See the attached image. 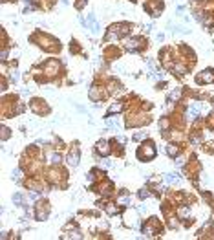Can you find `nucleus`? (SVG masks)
Returning a JSON list of instances; mask_svg holds the SVG:
<instances>
[{
  "label": "nucleus",
  "instance_id": "obj_1",
  "mask_svg": "<svg viewBox=\"0 0 214 240\" xmlns=\"http://www.w3.org/2000/svg\"><path fill=\"white\" fill-rule=\"evenodd\" d=\"M128 31H130V26L128 24H117V26H112L108 29V35H106V41H113V39H119V37H124Z\"/></svg>",
  "mask_w": 214,
  "mask_h": 240
},
{
  "label": "nucleus",
  "instance_id": "obj_2",
  "mask_svg": "<svg viewBox=\"0 0 214 240\" xmlns=\"http://www.w3.org/2000/svg\"><path fill=\"white\" fill-rule=\"evenodd\" d=\"M214 81V72H212V70L211 68H209V70H203V72L200 73V75H198V83H212Z\"/></svg>",
  "mask_w": 214,
  "mask_h": 240
},
{
  "label": "nucleus",
  "instance_id": "obj_3",
  "mask_svg": "<svg viewBox=\"0 0 214 240\" xmlns=\"http://www.w3.org/2000/svg\"><path fill=\"white\" fill-rule=\"evenodd\" d=\"M143 46V41L139 37H136V39H128L126 41V49L128 52H136V49H139Z\"/></svg>",
  "mask_w": 214,
  "mask_h": 240
},
{
  "label": "nucleus",
  "instance_id": "obj_4",
  "mask_svg": "<svg viewBox=\"0 0 214 240\" xmlns=\"http://www.w3.org/2000/svg\"><path fill=\"white\" fill-rule=\"evenodd\" d=\"M82 24H84L86 28L90 26L93 33H97V31H99V24H97V20H95V15H93V13H90V15H88V20H86V22L82 20Z\"/></svg>",
  "mask_w": 214,
  "mask_h": 240
},
{
  "label": "nucleus",
  "instance_id": "obj_5",
  "mask_svg": "<svg viewBox=\"0 0 214 240\" xmlns=\"http://www.w3.org/2000/svg\"><path fill=\"white\" fill-rule=\"evenodd\" d=\"M154 158L156 156V148H154V145L152 143H148L145 148H143V151H139V158Z\"/></svg>",
  "mask_w": 214,
  "mask_h": 240
},
{
  "label": "nucleus",
  "instance_id": "obj_6",
  "mask_svg": "<svg viewBox=\"0 0 214 240\" xmlns=\"http://www.w3.org/2000/svg\"><path fill=\"white\" fill-rule=\"evenodd\" d=\"M79 159H81V154H79L77 148H73V151L68 154V163L72 165V167H77V165H79Z\"/></svg>",
  "mask_w": 214,
  "mask_h": 240
},
{
  "label": "nucleus",
  "instance_id": "obj_7",
  "mask_svg": "<svg viewBox=\"0 0 214 240\" xmlns=\"http://www.w3.org/2000/svg\"><path fill=\"white\" fill-rule=\"evenodd\" d=\"M97 152L101 154V156H108V154H110V145L106 141H99L97 143Z\"/></svg>",
  "mask_w": 214,
  "mask_h": 240
},
{
  "label": "nucleus",
  "instance_id": "obj_8",
  "mask_svg": "<svg viewBox=\"0 0 214 240\" xmlns=\"http://www.w3.org/2000/svg\"><path fill=\"white\" fill-rule=\"evenodd\" d=\"M200 110H201L200 104H194V106H190V108H188V112H187L188 119H196V117H198V114H200Z\"/></svg>",
  "mask_w": 214,
  "mask_h": 240
},
{
  "label": "nucleus",
  "instance_id": "obj_9",
  "mask_svg": "<svg viewBox=\"0 0 214 240\" xmlns=\"http://www.w3.org/2000/svg\"><path fill=\"white\" fill-rule=\"evenodd\" d=\"M167 154L170 158H174V156H178V154H180V147H178V145H167Z\"/></svg>",
  "mask_w": 214,
  "mask_h": 240
},
{
  "label": "nucleus",
  "instance_id": "obj_10",
  "mask_svg": "<svg viewBox=\"0 0 214 240\" xmlns=\"http://www.w3.org/2000/svg\"><path fill=\"white\" fill-rule=\"evenodd\" d=\"M165 182L168 183V185H172V183H178V182H180V176H178L176 172H168L167 176H165Z\"/></svg>",
  "mask_w": 214,
  "mask_h": 240
},
{
  "label": "nucleus",
  "instance_id": "obj_11",
  "mask_svg": "<svg viewBox=\"0 0 214 240\" xmlns=\"http://www.w3.org/2000/svg\"><path fill=\"white\" fill-rule=\"evenodd\" d=\"M48 161L51 165L59 163V161H61V154H59V152H48Z\"/></svg>",
  "mask_w": 214,
  "mask_h": 240
},
{
  "label": "nucleus",
  "instance_id": "obj_12",
  "mask_svg": "<svg viewBox=\"0 0 214 240\" xmlns=\"http://www.w3.org/2000/svg\"><path fill=\"white\" fill-rule=\"evenodd\" d=\"M106 125L110 128H115V130H119V127H121V125H119V117H108Z\"/></svg>",
  "mask_w": 214,
  "mask_h": 240
},
{
  "label": "nucleus",
  "instance_id": "obj_13",
  "mask_svg": "<svg viewBox=\"0 0 214 240\" xmlns=\"http://www.w3.org/2000/svg\"><path fill=\"white\" fill-rule=\"evenodd\" d=\"M106 213L110 214V216L117 214L119 213V205H115V203H108V205H106Z\"/></svg>",
  "mask_w": 214,
  "mask_h": 240
},
{
  "label": "nucleus",
  "instance_id": "obj_14",
  "mask_svg": "<svg viewBox=\"0 0 214 240\" xmlns=\"http://www.w3.org/2000/svg\"><path fill=\"white\" fill-rule=\"evenodd\" d=\"M108 110H110V114H117V112H121V110H123V104L117 101V103L110 104V108H108Z\"/></svg>",
  "mask_w": 214,
  "mask_h": 240
},
{
  "label": "nucleus",
  "instance_id": "obj_15",
  "mask_svg": "<svg viewBox=\"0 0 214 240\" xmlns=\"http://www.w3.org/2000/svg\"><path fill=\"white\" fill-rule=\"evenodd\" d=\"M130 202H132V198L128 196V194H123V196L117 198V203H119V205H126V203H130Z\"/></svg>",
  "mask_w": 214,
  "mask_h": 240
},
{
  "label": "nucleus",
  "instance_id": "obj_16",
  "mask_svg": "<svg viewBox=\"0 0 214 240\" xmlns=\"http://www.w3.org/2000/svg\"><path fill=\"white\" fill-rule=\"evenodd\" d=\"M99 97H101V94H99V90H97L95 86H93V88L90 90V99H93V101H97Z\"/></svg>",
  "mask_w": 214,
  "mask_h": 240
},
{
  "label": "nucleus",
  "instance_id": "obj_17",
  "mask_svg": "<svg viewBox=\"0 0 214 240\" xmlns=\"http://www.w3.org/2000/svg\"><path fill=\"white\" fill-rule=\"evenodd\" d=\"M174 70H176L180 75H185V73H187V68H185V66H181V64H174Z\"/></svg>",
  "mask_w": 214,
  "mask_h": 240
},
{
  "label": "nucleus",
  "instance_id": "obj_18",
  "mask_svg": "<svg viewBox=\"0 0 214 240\" xmlns=\"http://www.w3.org/2000/svg\"><path fill=\"white\" fill-rule=\"evenodd\" d=\"M180 96H181V92H180V90H176V92L168 94V99H180Z\"/></svg>",
  "mask_w": 214,
  "mask_h": 240
},
{
  "label": "nucleus",
  "instance_id": "obj_19",
  "mask_svg": "<svg viewBox=\"0 0 214 240\" xmlns=\"http://www.w3.org/2000/svg\"><path fill=\"white\" fill-rule=\"evenodd\" d=\"M159 128H163V130L168 128V119H161V121H159Z\"/></svg>",
  "mask_w": 214,
  "mask_h": 240
},
{
  "label": "nucleus",
  "instance_id": "obj_20",
  "mask_svg": "<svg viewBox=\"0 0 214 240\" xmlns=\"http://www.w3.org/2000/svg\"><path fill=\"white\" fill-rule=\"evenodd\" d=\"M139 198H143V200H145V198H148V191H146V189H143V191L139 193Z\"/></svg>",
  "mask_w": 214,
  "mask_h": 240
},
{
  "label": "nucleus",
  "instance_id": "obj_21",
  "mask_svg": "<svg viewBox=\"0 0 214 240\" xmlns=\"http://www.w3.org/2000/svg\"><path fill=\"white\" fill-rule=\"evenodd\" d=\"M13 202H15V203H20V202H22V196H20V194H15V196H13Z\"/></svg>",
  "mask_w": 214,
  "mask_h": 240
},
{
  "label": "nucleus",
  "instance_id": "obj_22",
  "mask_svg": "<svg viewBox=\"0 0 214 240\" xmlns=\"http://www.w3.org/2000/svg\"><path fill=\"white\" fill-rule=\"evenodd\" d=\"M180 214H181V216H187V214H188V209H187V207H181V209H180Z\"/></svg>",
  "mask_w": 214,
  "mask_h": 240
},
{
  "label": "nucleus",
  "instance_id": "obj_23",
  "mask_svg": "<svg viewBox=\"0 0 214 240\" xmlns=\"http://www.w3.org/2000/svg\"><path fill=\"white\" fill-rule=\"evenodd\" d=\"M20 174H22V172H20V171H18V169H17V171H15V172H13V178H15V180H20Z\"/></svg>",
  "mask_w": 214,
  "mask_h": 240
},
{
  "label": "nucleus",
  "instance_id": "obj_24",
  "mask_svg": "<svg viewBox=\"0 0 214 240\" xmlns=\"http://www.w3.org/2000/svg\"><path fill=\"white\" fill-rule=\"evenodd\" d=\"M143 138H146V134H136V136H134V139H137V141L143 139Z\"/></svg>",
  "mask_w": 214,
  "mask_h": 240
},
{
  "label": "nucleus",
  "instance_id": "obj_25",
  "mask_svg": "<svg viewBox=\"0 0 214 240\" xmlns=\"http://www.w3.org/2000/svg\"><path fill=\"white\" fill-rule=\"evenodd\" d=\"M7 136H9V130H7V128H4V134H2V138H4V139H7Z\"/></svg>",
  "mask_w": 214,
  "mask_h": 240
},
{
  "label": "nucleus",
  "instance_id": "obj_26",
  "mask_svg": "<svg viewBox=\"0 0 214 240\" xmlns=\"http://www.w3.org/2000/svg\"><path fill=\"white\" fill-rule=\"evenodd\" d=\"M92 182H93V172L88 174V183H92Z\"/></svg>",
  "mask_w": 214,
  "mask_h": 240
}]
</instances>
